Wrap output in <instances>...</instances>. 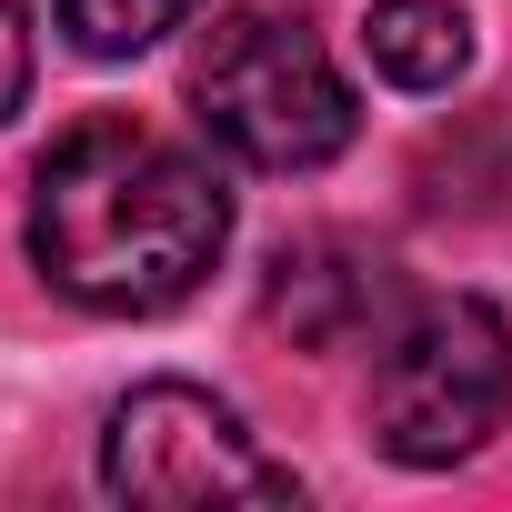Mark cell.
I'll return each instance as SVG.
<instances>
[{
	"mask_svg": "<svg viewBox=\"0 0 512 512\" xmlns=\"http://www.w3.org/2000/svg\"><path fill=\"white\" fill-rule=\"evenodd\" d=\"M231 241L221 171L151 121H71L31 171V262L81 312H171Z\"/></svg>",
	"mask_w": 512,
	"mask_h": 512,
	"instance_id": "6da1fadb",
	"label": "cell"
},
{
	"mask_svg": "<svg viewBox=\"0 0 512 512\" xmlns=\"http://www.w3.org/2000/svg\"><path fill=\"white\" fill-rule=\"evenodd\" d=\"M191 111L251 171H322L362 131L352 81L292 11H221L191 51Z\"/></svg>",
	"mask_w": 512,
	"mask_h": 512,
	"instance_id": "7a4b0ae2",
	"label": "cell"
},
{
	"mask_svg": "<svg viewBox=\"0 0 512 512\" xmlns=\"http://www.w3.org/2000/svg\"><path fill=\"white\" fill-rule=\"evenodd\" d=\"M512 412V322L472 292L412 302L372 342V442L412 472L472 462Z\"/></svg>",
	"mask_w": 512,
	"mask_h": 512,
	"instance_id": "3957f363",
	"label": "cell"
},
{
	"mask_svg": "<svg viewBox=\"0 0 512 512\" xmlns=\"http://www.w3.org/2000/svg\"><path fill=\"white\" fill-rule=\"evenodd\" d=\"M101 482L121 502H302L292 462H272L262 442L241 432L231 402H211L201 382H141L111 432H101Z\"/></svg>",
	"mask_w": 512,
	"mask_h": 512,
	"instance_id": "277c9868",
	"label": "cell"
},
{
	"mask_svg": "<svg viewBox=\"0 0 512 512\" xmlns=\"http://www.w3.org/2000/svg\"><path fill=\"white\" fill-rule=\"evenodd\" d=\"M262 312L292 332V342H312V352H342V342H382L392 322H402V282H392V262L382 251H362V241H302V251H282L272 262V292H262Z\"/></svg>",
	"mask_w": 512,
	"mask_h": 512,
	"instance_id": "5b68a950",
	"label": "cell"
},
{
	"mask_svg": "<svg viewBox=\"0 0 512 512\" xmlns=\"http://www.w3.org/2000/svg\"><path fill=\"white\" fill-rule=\"evenodd\" d=\"M362 51L392 91H452L472 71V21H462V0H372Z\"/></svg>",
	"mask_w": 512,
	"mask_h": 512,
	"instance_id": "8992f818",
	"label": "cell"
},
{
	"mask_svg": "<svg viewBox=\"0 0 512 512\" xmlns=\"http://www.w3.org/2000/svg\"><path fill=\"white\" fill-rule=\"evenodd\" d=\"M51 11H61L71 51H91V61H131V51H151L161 31L191 21V0H51Z\"/></svg>",
	"mask_w": 512,
	"mask_h": 512,
	"instance_id": "52a82bcc",
	"label": "cell"
},
{
	"mask_svg": "<svg viewBox=\"0 0 512 512\" xmlns=\"http://www.w3.org/2000/svg\"><path fill=\"white\" fill-rule=\"evenodd\" d=\"M31 101V11L21 0H0V121Z\"/></svg>",
	"mask_w": 512,
	"mask_h": 512,
	"instance_id": "ba28073f",
	"label": "cell"
}]
</instances>
